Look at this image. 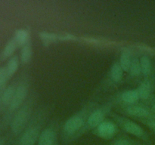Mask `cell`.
<instances>
[{
	"instance_id": "6da1fadb",
	"label": "cell",
	"mask_w": 155,
	"mask_h": 145,
	"mask_svg": "<svg viewBox=\"0 0 155 145\" xmlns=\"http://www.w3.org/2000/svg\"><path fill=\"white\" fill-rule=\"evenodd\" d=\"M86 112L77 113L70 117L64 125V134L66 141H71L83 134L86 122Z\"/></svg>"
},
{
	"instance_id": "7a4b0ae2",
	"label": "cell",
	"mask_w": 155,
	"mask_h": 145,
	"mask_svg": "<svg viewBox=\"0 0 155 145\" xmlns=\"http://www.w3.org/2000/svg\"><path fill=\"white\" fill-rule=\"evenodd\" d=\"M33 103H34V98L29 100L14 116L11 123V128L14 134H20L25 128L32 114Z\"/></svg>"
},
{
	"instance_id": "3957f363",
	"label": "cell",
	"mask_w": 155,
	"mask_h": 145,
	"mask_svg": "<svg viewBox=\"0 0 155 145\" xmlns=\"http://www.w3.org/2000/svg\"><path fill=\"white\" fill-rule=\"evenodd\" d=\"M39 116H36L33 120L31 125H29L24 131L18 140V145H35L38 142L41 132V125L37 121Z\"/></svg>"
},
{
	"instance_id": "277c9868",
	"label": "cell",
	"mask_w": 155,
	"mask_h": 145,
	"mask_svg": "<svg viewBox=\"0 0 155 145\" xmlns=\"http://www.w3.org/2000/svg\"><path fill=\"white\" fill-rule=\"evenodd\" d=\"M27 95H28V87L27 85L22 83L17 86L15 95H14L12 102L8 107L9 110L13 112L17 110H19L27 98Z\"/></svg>"
},
{
	"instance_id": "5b68a950",
	"label": "cell",
	"mask_w": 155,
	"mask_h": 145,
	"mask_svg": "<svg viewBox=\"0 0 155 145\" xmlns=\"http://www.w3.org/2000/svg\"><path fill=\"white\" fill-rule=\"evenodd\" d=\"M105 113V110L103 108L96 109V110H93L86 119V124L83 128V134L86 130L97 128L104 121Z\"/></svg>"
},
{
	"instance_id": "8992f818",
	"label": "cell",
	"mask_w": 155,
	"mask_h": 145,
	"mask_svg": "<svg viewBox=\"0 0 155 145\" xmlns=\"http://www.w3.org/2000/svg\"><path fill=\"white\" fill-rule=\"evenodd\" d=\"M38 145H58V135L55 129L51 127L45 128L39 135Z\"/></svg>"
},
{
	"instance_id": "52a82bcc",
	"label": "cell",
	"mask_w": 155,
	"mask_h": 145,
	"mask_svg": "<svg viewBox=\"0 0 155 145\" xmlns=\"http://www.w3.org/2000/svg\"><path fill=\"white\" fill-rule=\"evenodd\" d=\"M117 128L114 124L110 121H103L96 129V133L100 137L110 139L116 134Z\"/></svg>"
},
{
	"instance_id": "ba28073f",
	"label": "cell",
	"mask_w": 155,
	"mask_h": 145,
	"mask_svg": "<svg viewBox=\"0 0 155 145\" xmlns=\"http://www.w3.org/2000/svg\"><path fill=\"white\" fill-rule=\"evenodd\" d=\"M17 86L9 85L0 92V110H4L8 107L13 98Z\"/></svg>"
},
{
	"instance_id": "9c48e42d",
	"label": "cell",
	"mask_w": 155,
	"mask_h": 145,
	"mask_svg": "<svg viewBox=\"0 0 155 145\" xmlns=\"http://www.w3.org/2000/svg\"><path fill=\"white\" fill-rule=\"evenodd\" d=\"M123 126H124L123 128L125 129L126 131L136 136V137H141L145 134L143 128L140 125H138L137 123L133 122V121L125 120L123 123Z\"/></svg>"
},
{
	"instance_id": "30bf717a",
	"label": "cell",
	"mask_w": 155,
	"mask_h": 145,
	"mask_svg": "<svg viewBox=\"0 0 155 145\" xmlns=\"http://www.w3.org/2000/svg\"><path fill=\"white\" fill-rule=\"evenodd\" d=\"M126 111L130 115L138 117H146L149 115V111L141 106L130 105L126 108Z\"/></svg>"
},
{
	"instance_id": "8fae6325",
	"label": "cell",
	"mask_w": 155,
	"mask_h": 145,
	"mask_svg": "<svg viewBox=\"0 0 155 145\" xmlns=\"http://www.w3.org/2000/svg\"><path fill=\"white\" fill-rule=\"evenodd\" d=\"M14 39L16 41L18 46H24L30 42V35L27 30L20 29L15 32Z\"/></svg>"
},
{
	"instance_id": "7c38bea8",
	"label": "cell",
	"mask_w": 155,
	"mask_h": 145,
	"mask_svg": "<svg viewBox=\"0 0 155 145\" xmlns=\"http://www.w3.org/2000/svg\"><path fill=\"white\" fill-rule=\"evenodd\" d=\"M132 62V57H131V53L128 49H125L122 51L120 55V64L121 67H122L123 70L128 72L130 71V66H131Z\"/></svg>"
},
{
	"instance_id": "4fadbf2b",
	"label": "cell",
	"mask_w": 155,
	"mask_h": 145,
	"mask_svg": "<svg viewBox=\"0 0 155 145\" xmlns=\"http://www.w3.org/2000/svg\"><path fill=\"white\" fill-rule=\"evenodd\" d=\"M121 99L126 104H134L139 99V93L137 90H134V89L125 91L121 95Z\"/></svg>"
},
{
	"instance_id": "5bb4252c",
	"label": "cell",
	"mask_w": 155,
	"mask_h": 145,
	"mask_svg": "<svg viewBox=\"0 0 155 145\" xmlns=\"http://www.w3.org/2000/svg\"><path fill=\"white\" fill-rule=\"evenodd\" d=\"M124 70L121 67L119 62H116L114 63L110 69V77L115 82H119L123 78Z\"/></svg>"
},
{
	"instance_id": "9a60e30c",
	"label": "cell",
	"mask_w": 155,
	"mask_h": 145,
	"mask_svg": "<svg viewBox=\"0 0 155 145\" xmlns=\"http://www.w3.org/2000/svg\"><path fill=\"white\" fill-rule=\"evenodd\" d=\"M18 46V44H17L16 41L14 38L10 39L5 46L2 53V57H3V59L8 58L9 57H11L14 54Z\"/></svg>"
},
{
	"instance_id": "2e32d148",
	"label": "cell",
	"mask_w": 155,
	"mask_h": 145,
	"mask_svg": "<svg viewBox=\"0 0 155 145\" xmlns=\"http://www.w3.org/2000/svg\"><path fill=\"white\" fill-rule=\"evenodd\" d=\"M139 98L143 100L148 99L151 95V85L148 81L142 82L137 89Z\"/></svg>"
},
{
	"instance_id": "e0dca14e",
	"label": "cell",
	"mask_w": 155,
	"mask_h": 145,
	"mask_svg": "<svg viewBox=\"0 0 155 145\" xmlns=\"http://www.w3.org/2000/svg\"><path fill=\"white\" fill-rule=\"evenodd\" d=\"M18 65H19V59L18 56H13L9 59L7 65L5 66L6 71L9 77H12L18 70Z\"/></svg>"
},
{
	"instance_id": "ac0fdd59",
	"label": "cell",
	"mask_w": 155,
	"mask_h": 145,
	"mask_svg": "<svg viewBox=\"0 0 155 145\" xmlns=\"http://www.w3.org/2000/svg\"><path fill=\"white\" fill-rule=\"evenodd\" d=\"M33 50L30 42L22 47L21 51V60L23 63H27L31 60Z\"/></svg>"
},
{
	"instance_id": "d6986e66",
	"label": "cell",
	"mask_w": 155,
	"mask_h": 145,
	"mask_svg": "<svg viewBox=\"0 0 155 145\" xmlns=\"http://www.w3.org/2000/svg\"><path fill=\"white\" fill-rule=\"evenodd\" d=\"M140 65H141V70L143 73L144 76L149 75L151 72V60L149 57L146 55H143L140 58Z\"/></svg>"
},
{
	"instance_id": "ffe728a7",
	"label": "cell",
	"mask_w": 155,
	"mask_h": 145,
	"mask_svg": "<svg viewBox=\"0 0 155 145\" xmlns=\"http://www.w3.org/2000/svg\"><path fill=\"white\" fill-rule=\"evenodd\" d=\"M130 72L133 76H137L142 72L141 70V65H140V59L138 57H133L132 58L131 66H130Z\"/></svg>"
},
{
	"instance_id": "44dd1931",
	"label": "cell",
	"mask_w": 155,
	"mask_h": 145,
	"mask_svg": "<svg viewBox=\"0 0 155 145\" xmlns=\"http://www.w3.org/2000/svg\"><path fill=\"white\" fill-rule=\"evenodd\" d=\"M10 78L8 75V72L6 71L5 66V67H0V89L5 85L8 79Z\"/></svg>"
},
{
	"instance_id": "7402d4cb",
	"label": "cell",
	"mask_w": 155,
	"mask_h": 145,
	"mask_svg": "<svg viewBox=\"0 0 155 145\" xmlns=\"http://www.w3.org/2000/svg\"><path fill=\"white\" fill-rule=\"evenodd\" d=\"M40 37L44 42H54L57 39L58 36L56 35L52 34V33H40Z\"/></svg>"
},
{
	"instance_id": "603a6c76",
	"label": "cell",
	"mask_w": 155,
	"mask_h": 145,
	"mask_svg": "<svg viewBox=\"0 0 155 145\" xmlns=\"http://www.w3.org/2000/svg\"><path fill=\"white\" fill-rule=\"evenodd\" d=\"M112 145H134L130 140L126 138H120L115 140Z\"/></svg>"
},
{
	"instance_id": "cb8c5ba5",
	"label": "cell",
	"mask_w": 155,
	"mask_h": 145,
	"mask_svg": "<svg viewBox=\"0 0 155 145\" xmlns=\"http://www.w3.org/2000/svg\"><path fill=\"white\" fill-rule=\"evenodd\" d=\"M148 125H149V126L151 127V128L155 130V121H151V122H150L149 123H148Z\"/></svg>"
},
{
	"instance_id": "d4e9b609",
	"label": "cell",
	"mask_w": 155,
	"mask_h": 145,
	"mask_svg": "<svg viewBox=\"0 0 155 145\" xmlns=\"http://www.w3.org/2000/svg\"><path fill=\"white\" fill-rule=\"evenodd\" d=\"M152 110H153V111H154V113H155V104H154V105L153 106V107H152Z\"/></svg>"
}]
</instances>
